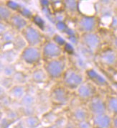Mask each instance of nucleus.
I'll list each match as a JSON object with an SVG mask.
<instances>
[{"label":"nucleus","instance_id":"nucleus-2","mask_svg":"<svg viewBox=\"0 0 117 128\" xmlns=\"http://www.w3.org/2000/svg\"><path fill=\"white\" fill-rule=\"evenodd\" d=\"M104 60L106 63H107L109 65L115 64L117 61V56L116 53L112 51H109V52H106L105 56H104Z\"/></svg>","mask_w":117,"mask_h":128},{"label":"nucleus","instance_id":"nucleus-4","mask_svg":"<svg viewBox=\"0 0 117 128\" xmlns=\"http://www.w3.org/2000/svg\"><path fill=\"white\" fill-rule=\"evenodd\" d=\"M112 128H117V115H115L112 119Z\"/></svg>","mask_w":117,"mask_h":128},{"label":"nucleus","instance_id":"nucleus-5","mask_svg":"<svg viewBox=\"0 0 117 128\" xmlns=\"http://www.w3.org/2000/svg\"><path fill=\"white\" fill-rule=\"evenodd\" d=\"M114 45L117 47V38L115 39V40H114Z\"/></svg>","mask_w":117,"mask_h":128},{"label":"nucleus","instance_id":"nucleus-1","mask_svg":"<svg viewBox=\"0 0 117 128\" xmlns=\"http://www.w3.org/2000/svg\"><path fill=\"white\" fill-rule=\"evenodd\" d=\"M94 122L96 128H110L112 127V119L106 114L97 115L95 117Z\"/></svg>","mask_w":117,"mask_h":128},{"label":"nucleus","instance_id":"nucleus-3","mask_svg":"<svg viewBox=\"0 0 117 128\" xmlns=\"http://www.w3.org/2000/svg\"><path fill=\"white\" fill-rule=\"evenodd\" d=\"M108 110L115 115H117V98H111L108 102Z\"/></svg>","mask_w":117,"mask_h":128}]
</instances>
